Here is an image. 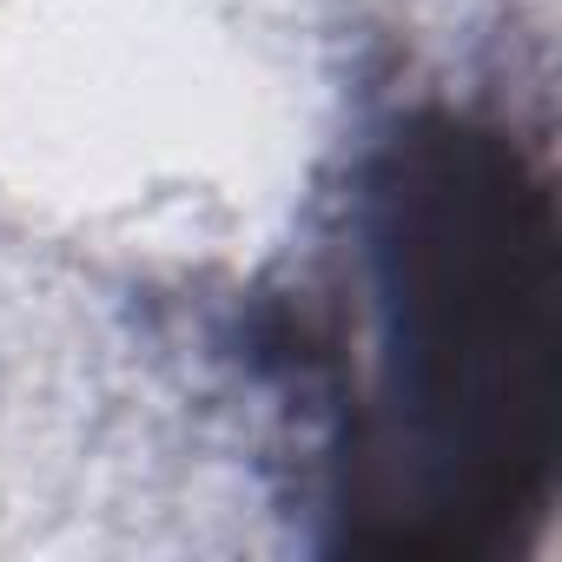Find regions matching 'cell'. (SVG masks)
<instances>
[{
	"label": "cell",
	"mask_w": 562,
	"mask_h": 562,
	"mask_svg": "<svg viewBox=\"0 0 562 562\" xmlns=\"http://www.w3.org/2000/svg\"><path fill=\"white\" fill-rule=\"evenodd\" d=\"M238 364L292 437L318 555L496 562L562 457V205L516 120L404 100L345 153L312 258L245 299Z\"/></svg>",
	"instance_id": "6da1fadb"
}]
</instances>
